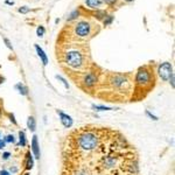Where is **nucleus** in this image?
Instances as JSON below:
<instances>
[{"label":"nucleus","instance_id":"nucleus-1","mask_svg":"<svg viewBox=\"0 0 175 175\" xmlns=\"http://www.w3.org/2000/svg\"><path fill=\"white\" fill-rule=\"evenodd\" d=\"M78 146L84 151H92L98 146V137L92 132H84L78 137Z\"/></svg>","mask_w":175,"mask_h":175},{"label":"nucleus","instance_id":"nucleus-2","mask_svg":"<svg viewBox=\"0 0 175 175\" xmlns=\"http://www.w3.org/2000/svg\"><path fill=\"white\" fill-rule=\"evenodd\" d=\"M66 63L69 67L75 68V69H80L84 64L83 55L80 52H77V50L68 52L67 54H66Z\"/></svg>","mask_w":175,"mask_h":175},{"label":"nucleus","instance_id":"nucleus-3","mask_svg":"<svg viewBox=\"0 0 175 175\" xmlns=\"http://www.w3.org/2000/svg\"><path fill=\"white\" fill-rule=\"evenodd\" d=\"M151 82H152L151 71H148L146 68H140L137 72V76H135V85L145 88V86L151 85Z\"/></svg>","mask_w":175,"mask_h":175},{"label":"nucleus","instance_id":"nucleus-4","mask_svg":"<svg viewBox=\"0 0 175 175\" xmlns=\"http://www.w3.org/2000/svg\"><path fill=\"white\" fill-rule=\"evenodd\" d=\"M110 83L117 90H123V89L125 90L128 86V81L123 75H114V76H112L110 78Z\"/></svg>","mask_w":175,"mask_h":175},{"label":"nucleus","instance_id":"nucleus-5","mask_svg":"<svg viewBox=\"0 0 175 175\" xmlns=\"http://www.w3.org/2000/svg\"><path fill=\"white\" fill-rule=\"evenodd\" d=\"M159 75L162 80L167 81L169 80V77L173 75V69H172V64L168 63V62H165L162 63L161 66L159 67Z\"/></svg>","mask_w":175,"mask_h":175},{"label":"nucleus","instance_id":"nucleus-6","mask_svg":"<svg viewBox=\"0 0 175 175\" xmlns=\"http://www.w3.org/2000/svg\"><path fill=\"white\" fill-rule=\"evenodd\" d=\"M76 34L78 36H82V38L88 36L90 34V25L86 24V22H80L76 26Z\"/></svg>","mask_w":175,"mask_h":175},{"label":"nucleus","instance_id":"nucleus-7","mask_svg":"<svg viewBox=\"0 0 175 175\" xmlns=\"http://www.w3.org/2000/svg\"><path fill=\"white\" fill-rule=\"evenodd\" d=\"M57 113H58V116H60V120L62 123V125H63L66 128H70V127L72 126V124H74L72 118H71L69 114L63 113V112H61V111H58V110H57Z\"/></svg>","mask_w":175,"mask_h":175},{"label":"nucleus","instance_id":"nucleus-8","mask_svg":"<svg viewBox=\"0 0 175 175\" xmlns=\"http://www.w3.org/2000/svg\"><path fill=\"white\" fill-rule=\"evenodd\" d=\"M83 82H84V84H85L88 88H92V86L96 85V83H97V76L95 75L94 72H89V74L85 75Z\"/></svg>","mask_w":175,"mask_h":175},{"label":"nucleus","instance_id":"nucleus-9","mask_svg":"<svg viewBox=\"0 0 175 175\" xmlns=\"http://www.w3.org/2000/svg\"><path fill=\"white\" fill-rule=\"evenodd\" d=\"M32 151H33V154L36 159H40V145H39V141H38V137L36 135H33V139H32Z\"/></svg>","mask_w":175,"mask_h":175},{"label":"nucleus","instance_id":"nucleus-10","mask_svg":"<svg viewBox=\"0 0 175 175\" xmlns=\"http://www.w3.org/2000/svg\"><path fill=\"white\" fill-rule=\"evenodd\" d=\"M35 49H36V53H38V55L40 56V58L42 60V63H43L44 66H47V64H48V58H47V55L44 54V52L41 49L38 44H35Z\"/></svg>","mask_w":175,"mask_h":175},{"label":"nucleus","instance_id":"nucleus-11","mask_svg":"<svg viewBox=\"0 0 175 175\" xmlns=\"http://www.w3.org/2000/svg\"><path fill=\"white\" fill-rule=\"evenodd\" d=\"M34 166V159H33V155L30 154V152L27 153V158H26V169L30 171Z\"/></svg>","mask_w":175,"mask_h":175},{"label":"nucleus","instance_id":"nucleus-12","mask_svg":"<svg viewBox=\"0 0 175 175\" xmlns=\"http://www.w3.org/2000/svg\"><path fill=\"white\" fill-rule=\"evenodd\" d=\"M27 126H28V128H29L32 132H34V131L36 130V121H35V118H34L33 116H30V117L28 118Z\"/></svg>","mask_w":175,"mask_h":175},{"label":"nucleus","instance_id":"nucleus-13","mask_svg":"<svg viewBox=\"0 0 175 175\" xmlns=\"http://www.w3.org/2000/svg\"><path fill=\"white\" fill-rule=\"evenodd\" d=\"M15 89L19 91V94L22 95V96H27L28 95V89L24 85V84H21V83H18V84L15 85Z\"/></svg>","mask_w":175,"mask_h":175},{"label":"nucleus","instance_id":"nucleus-14","mask_svg":"<svg viewBox=\"0 0 175 175\" xmlns=\"http://www.w3.org/2000/svg\"><path fill=\"white\" fill-rule=\"evenodd\" d=\"M19 144H20V146H26V144H27V140H26V134H25V132H22V131H20L19 132Z\"/></svg>","mask_w":175,"mask_h":175},{"label":"nucleus","instance_id":"nucleus-15","mask_svg":"<svg viewBox=\"0 0 175 175\" xmlns=\"http://www.w3.org/2000/svg\"><path fill=\"white\" fill-rule=\"evenodd\" d=\"M92 109L96 111H112L116 110L114 108H110V106H104V105H92Z\"/></svg>","mask_w":175,"mask_h":175},{"label":"nucleus","instance_id":"nucleus-16","mask_svg":"<svg viewBox=\"0 0 175 175\" xmlns=\"http://www.w3.org/2000/svg\"><path fill=\"white\" fill-rule=\"evenodd\" d=\"M104 165L106 166V167H113L114 165H116V159L114 158H112V157H109L105 159V161H104Z\"/></svg>","mask_w":175,"mask_h":175},{"label":"nucleus","instance_id":"nucleus-17","mask_svg":"<svg viewBox=\"0 0 175 175\" xmlns=\"http://www.w3.org/2000/svg\"><path fill=\"white\" fill-rule=\"evenodd\" d=\"M86 5L91 8H96L100 5V0H86Z\"/></svg>","mask_w":175,"mask_h":175},{"label":"nucleus","instance_id":"nucleus-18","mask_svg":"<svg viewBox=\"0 0 175 175\" xmlns=\"http://www.w3.org/2000/svg\"><path fill=\"white\" fill-rule=\"evenodd\" d=\"M5 143H8V144H14V143H15V138H14V135L13 134L6 135V138H5Z\"/></svg>","mask_w":175,"mask_h":175},{"label":"nucleus","instance_id":"nucleus-19","mask_svg":"<svg viewBox=\"0 0 175 175\" xmlns=\"http://www.w3.org/2000/svg\"><path fill=\"white\" fill-rule=\"evenodd\" d=\"M146 116H147L148 118H151L152 120H155V121L158 120V117H157V116H154L153 113H151V112H149L148 110H146Z\"/></svg>","mask_w":175,"mask_h":175},{"label":"nucleus","instance_id":"nucleus-20","mask_svg":"<svg viewBox=\"0 0 175 175\" xmlns=\"http://www.w3.org/2000/svg\"><path fill=\"white\" fill-rule=\"evenodd\" d=\"M36 33H38V36H43V34H44V28L40 26V27L38 28V30H36Z\"/></svg>","mask_w":175,"mask_h":175},{"label":"nucleus","instance_id":"nucleus-21","mask_svg":"<svg viewBox=\"0 0 175 175\" xmlns=\"http://www.w3.org/2000/svg\"><path fill=\"white\" fill-rule=\"evenodd\" d=\"M56 78H57V80H60V81H62V83L64 84V86H66L67 89H68V88H69V84H68L67 81H66V80H64V78H63L62 76H58V75H57V76H56Z\"/></svg>","mask_w":175,"mask_h":175},{"label":"nucleus","instance_id":"nucleus-22","mask_svg":"<svg viewBox=\"0 0 175 175\" xmlns=\"http://www.w3.org/2000/svg\"><path fill=\"white\" fill-rule=\"evenodd\" d=\"M10 157H11V153H10V152H5V153H2V159H4V160H8Z\"/></svg>","mask_w":175,"mask_h":175},{"label":"nucleus","instance_id":"nucleus-23","mask_svg":"<svg viewBox=\"0 0 175 175\" xmlns=\"http://www.w3.org/2000/svg\"><path fill=\"white\" fill-rule=\"evenodd\" d=\"M0 175H11V174H10V172H7V171L2 169V171H0Z\"/></svg>","mask_w":175,"mask_h":175},{"label":"nucleus","instance_id":"nucleus-24","mask_svg":"<svg viewBox=\"0 0 175 175\" xmlns=\"http://www.w3.org/2000/svg\"><path fill=\"white\" fill-rule=\"evenodd\" d=\"M169 80H171V84H172V88H174V75H172V76L169 77Z\"/></svg>","mask_w":175,"mask_h":175},{"label":"nucleus","instance_id":"nucleus-25","mask_svg":"<svg viewBox=\"0 0 175 175\" xmlns=\"http://www.w3.org/2000/svg\"><path fill=\"white\" fill-rule=\"evenodd\" d=\"M19 12H20V13H27L28 8H20V10H19Z\"/></svg>","mask_w":175,"mask_h":175},{"label":"nucleus","instance_id":"nucleus-26","mask_svg":"<svg viewBox=\"0 0 175 175\" xmlns=\"http://www.w3.org/2000/svg\"><path fill=\"white\" fill-rule=\"evenodd\" d=\"M77 175H89V173H86L85 171H81V172H78Z\"/></svg>","mask_w":175,"mask_h":175},{"label":"nucleus","instance_id":"nucleus-27","mask_svg":"<svg viewBox=\"0 0 175 175\" xmlns=\"http://www.w3.org/2000/svg\"><path fill=\"white\" fill-rule=\"evenodd\" d=\"M5 42H6V43H7V47H8V48H10V49H12V46H11V43H10V41L7 40V39H5Z\"/></svg>","mask_w":175,"mask_h":175},{"label":"nucleus","instance_id":"nucleus-28","mask_svg":"<svg viewBox=\"0 0 175 175\" xmlns=\"http://www.w3.org/2000/svg\"><path fill=\"white\" fill-rule=\"evenodd\" d=\"M106 4H109V5H111V4H113V2H116V0H104Z\"/></svg>","mask_w":175,"mask_h":175},{"label":"nucleus","instance_id":"nucleus-29","mask_svg":"<svg viewBox=\"0 0 175 175\" xmlns=\"http://www.w3.org/2000/svg\"><path fill=\"white\" fill-rule=\"evenodd\" d=\"M5 147V141H2V140H0V149L1 148Z\"/></svg>","mask_w":175,"mask_h":175},{"label":"nucleus","instance_id":"nucleus-30","mask_svg":"<svg viewBox=\"0 0 175 175\" xmlns=\"http://www.w3.org/2000/svg\"><path fill=\"white\" fill-rule=\"evenodd\" d=\"M10 171H11V172H12V173H15V172H16V171H18V168H15V167H13V168H11V169H10Z\"/></svg>","mask_w":175,"mask_h":175},{"label":"nucleus","instance_id":"nucleus-31","mask_svg":"<svg viewBox=\"0 0 175 175\" xmlns=\"http://www.w3.org/2000/svg\"><path fill=\"white\" fill-rule=\"evenodd\" d=\"M2 81H4V78H1V77H0V84L2 83Z\"/></svg>","mask_w":175,"mask_h":175},{"label":"nucleus","instance_id":"nucleus-32","mask_svg":"<svg viewBox=\"0 0 175 175\" xmlns=\"http://www.w3.org/2000/svg\"><path fill=\"white\" fill-rule=\"evenodd\" d=\"M24 175H29V173H25Z\"/></svg>","mask_w":175,"mask_h":175},{"label":"nucleus","instance_id":"nucleus-33","mask_svg":"<svg viewBox=\"0 0 175 175\" xmlns=\"http://www.w3.org/2000/svg\"><path fill=\"white\" fill-rule=\"evenodd\" d=\"M126 1H132V0H126Z\"/></svg>","mask_w":175,"mask_h":175},{"label":"nucleus","instance_id":"nucleus-34","mask_svg":"<svg viewBox=\"0 0 175 175\" xmlns=\"http://www.w3.org/2000/svg\"><path fill=\"white\" fill-rule=\"evenodd\" d=\"M0 140H1V139H0Z\"/></svg>","mask_w":175,"mask_h":175}]
</instances>
